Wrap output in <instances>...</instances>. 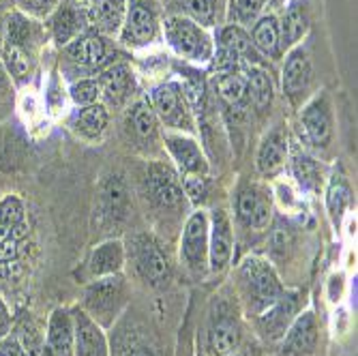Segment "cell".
<instances>
[{
	"label": "cell",
	"mask_w": 358,
	"mask_h": 356,
	"mask_svg": "<svg viewBox=\"0 0 358 356\" xmlns=\"http://www.w3.org/2000/svg\"><path fill=\"white\" fill-rule=\"evenodd\" d=\"M0 32H3L0 62H3L5 71L17 88L30 86L39 69V56L48 43L45 24L13 9L5 15Z\"/></svg>",
	"instance_id": "6da1fadb"
},
{
	"label": "cell",
	"mask_w": 358,
	"mask_h": 356,
	"mask_svg": "<svg viewBox=\"0 0 358 356\" xmlns=\"http://www.w3.org/2000/svg\"><path fill=\"white\" fill-rule=\"evenodd\" d=\"M234 290L241 309L253 320L257 313L271 307L287 287L266 257L251 253L236 264Z\"/></svg>",
	"instance_id": "7a4b0ae2"
},
{
	"label": "cell",
	"mask_w": 358,
	"mask_h": 356,
	"mask_svg": "<svg viewBox=\"0 0 358 356\" xmlns=\"http://www.w3.org/2000/svg\"><path fill=\"white\" fill-rule=\"evenodd\" d=\"M129 52L122 50L116 39H110L94 28H86L80 37L60 50V67L64 73H73L78 78H90L103 71L118 60H127Z\"/></svg>",
	"instance_id": "3957f363"
},
{
	"label": "cell",
	"mask_w": 358,
	"mask_h": 356,
	"mask_svg": "<svg viewBox=\"0 0 358 356\" xmlns=\"http://www.w3.org/2000/svg\"><path fill=\"white\" fill-rule=\"evenodd\" d=\"M161 41H166L170 52L193 67H204L215 54L213 30L200 26L182 15H164L161 20Z\"/></svg>",
	"instance_id": "277c9868"
},
{
	"label": "cell",
	"mask_w": 358,
	"mask_h": 356,
	"mask_svg": "<svg viewBox=\"0 0 358 356\" xmlns=\"http://www.w3.org/2000/svg\"><path fill=\"white\" fill-rule=\"evenodd\" d=\"M129 305V281L122 273L92 279L84 285L80 307L99 325L112 329Z\"/></svg>",
	"instance_id": "5b68a950"
},
{
	"label": "cell",
	"mask_w": 358,
	"mask_h": 356,
	"mask_svg": "<svg viewBox=\"0 0 358 356\" xmlns=\"http://www.w3.org/2000/svg\"><path fill=\"white\" fill-rule=\"evenodd\" d=\"M232 223L236 228L253 234L266 232L275 219L273 189L262 180H243L234 189L232 198Z\"/></svg>",
	"instance_id": "8992f818"
},
{
	"label": "cell",
	"mask_w": 358,
	"mask_h": 356,
	"mask_svg": "<svg viewBox=\"0 0 358 356\" xmlns=\"http://www.w3.org/2000/svg\"><path fill=\"white\" fill-rule=\"evenodd\" d=\"M124 243L127 264L134 269V275L148 287H166L172 279V264L161 243L146 232L131 234Z\"/></svg>",
	"instance_id": "52a82bcc"
},
{
	"label": "cell",
	"mask_w": 358,
	"mask_h": 356,
	"mask_svg": "<svg viewBox=\"0 0 358 356\" xmlns=\"http://www.w3.org/2000/svg\"><path fill=\"white\" fill-rule=\"evenodd\" d=\"M161 20L164 9L159 0H127L122 28L118 32V45L127 52L150 50L161 41Z\"/></svg>",
	"instance_id": "ba28073f"
},
{
	"label": "cell",
	"mask_w": 358,
	"mask_h": 356,
	"mask_svg": "<svg viewBox=\"0 0 358 356\" xmlns=\"http://www.w3.org/2000/svg\"><path fill=\"white\" fill-rule=\"evenodd\" d=\"M142 193L150 208L166 215H178L189 208L182 191V180L168 159H150L142 178Z\"/></svg>",
	"instance_id": "9c48e42d"
},
{
	"label": "cell",
	"mask_w": 358,
	"mask_h": 356,
	"mask_svg": "<svg viewBox=\"0 0 358 356\" xmlns=\"http://www.w3.org/2000/svg\"><path fill=\"white\" fill-rule=\"evenodd\" d=\"M146 99L152 112L157 114L161 127H164V131H178L189 136L198 134L195 116L189 108V101L178 80H166L152 86Z\"/></svg>",
	"instance_id": "30bf717a"
},
{
	"label": "cell",
	"mask_w": 358,
	"mask_h": 356,
	"mask_svg": "<svg viewBox=\"0 0 358 356\" xmlns=\"http://www.w3.org/2000/svg\"><path fill=\"white\" fill-rule=\"evenodd\" d=\"M243 327L236 301L215 297L204 327V352L208 356H230L241 343Z\"/></svg>",
	"instance_id": "8fae6325"
},
{
	"label": "cell",
	"mask_w": 358,
	"mask_h": 356,
	"mask_svg": "<svg viewBox=\"0 0 358 356\" xmlns=\"http://www.w3.org/2000/svg\"><path fill=\"white\" fill-rule=\"evenodd\" d=\"M28 213L17 193L0 198V266L15 264L28 243Z\"/></svg>",
	"instance_id": "7c38bea8"
},
{
	"label": "cell",
	"mask_w": 358,
	"mask_h": 356,
	"mask_svg": "<svg viewBox=\"0 0 358 356\" xmlns=\"http://www.w3.org/2000/svg\"><path fill=\"white\" fill-rule=\"evenodd\" d=\"M303 142L313 150H329L335 140V112L329 90H317L299 108Z\"/></svg>",
	"instance_id": "4fadbf2b"
},
{
	"label": "cell",
	"mask_w": 358,
	"mask_h": 356,
	"mask_svg": "<svg viewBox=\"0 0 358 356\" xmlns=\"http://www.w3.org/2000/svg\"><path fill=\"white\" fill-rule=\"evenodd\" d=\"M180 264L195 277L208 273V211L193 208L182 223L178 243Z\"/></svg>",
	"instance_id": "5bb4252c"
},
{
	"label": "cell",
	"mask_w": 358,
	"mask_h": 356,
	"mask_svg": "<svg viewBox=\"0 0 358 356\" xmlns=\"http://www.w3.org/2000/svg\"><path fill=\"white\" fill-rule=\"evenodd\" d=\"M161 146H164L168 161L174 166L180 178H204L210 176V159L202 146V142L178 131H164L161 136Z\"/></svg>",
	"instance_id": "9a60e30c"
},
{
	"label": "cell",
	"mask_w": 358,
	"mask_h": 356,
	"mask_svg": "<svg viewBox=\"0 0 358 356\" xmlns=\"http://www.w3.org/2000/svg\"><path fill=\"white\" fill-rule=\"evenodd\" d=\"M101 88V104L112 112H124L140 97L138 76L129 60H118L94 76Z\"/></svg>",
	"instance_id": "2e32d148"
},
{
	"label": "cell",
	"mask_w": 358,
	"mask_h": 356,
	"mask_svg": "<svg viewBox=\"0 0 358 356\" xmlns=\"http://www.w3.org/2000/svg\"><path fill=\"white\" fill-rule=\"evenodd\" d=\"M129 204H131V196H129L127 183L118 174L103 176V180L96 187V198H94V221L106 230H116L127 221L129 217Z\"/></svg>",
	"instance_id": "e0dca14e"
},
{
	"label": "cell",
	"mask_w": 358,
	"mask_h": 356,
	"mask_svg": "<svg viewBox=\"0 0 358 356\" xmlns=\"http://www.w3.org/2000/svg\"><path fill=\"white\" fill-rule=\"evenodd\" d=\"M234 223L225 206L208 211V273L221 275L232 266L234 260Z\"/></svg>",
	"instance_id": "ac0fdd59"
},
{
	"label": "cell",
	"mask_w": 358,
	"mask_h": 356,
	"mask_svg": "<svg viewBox=\"0 0 358 356\" xmlns=\"http://www.w3.org/2000/svg\"><path fill=\"white\" fill-rule=\"evenodd\" d=\"M313 62L309 52L301 45L283 54L281 67V92L292 108H301L313 86Z\"/></svg>",
	"instance_id": "d6986e66"
},
{
	"label": "cell",
	"mask_w": 358,
	"mask_h": 356,
	"mask_svg": "<svg viewBox=\"0 0 358 356\" xmlns=\"http://www.w3.org/2000/svg\"><path fill=\"white\" fill-rule=\"evenodd\" d=\"M285 170H289L292 185H294V189L301 196H307V198L322 196L329 170L315 155H311L309 148H303V144L299 142H289Z\"/></svg>",
	"instance_id": "ffe728a7"
},
{
	"label": "cell",
	"mask_w": 358,
	"mask_h": 356,
	"mask_svg": "<svg viewBox=\"0 0 358 356\" xmlns=\"http://www.w3.org/2000/svg\"><path fill=\"white\" fill-rule=\"evenodd\" d=\"M301 299H303L301 290H285L271 307H266L262 313H257L251 320L255 333L266 341H281L289 325L303 309Z\"/></svg>",
	"instance_id": "44dd1931"
},
{
	"label": "cell",
	"mask_w": 358,
	"mask_h": 356,
	"mask_svg": "<svg viewBox=\"0 0 358 356\" xmlns=\"http://www.w3.org/2000/svg\"><path fill=\"white\" fill-rule=\"evenodd\" d=\"M289 131L285 122H277L273 124L268 131L262 136L255 150V172L259 174V178L275 180L281 178V174L285 172L287 166V155H289Z\"/></svg>",
	"instance_id": "7402d4cb"
},
{
	"label": "cell",
	"mask_w": 358,
	"mask_h": 356,
	"mask_svg": "<svg viewBox=\"0 0 358 356\" xmlns=\"http://www.w3.org/2000/svg\"><path fill=\"white\" fill-rule=\"evenodd\" d=\"M124 131L129 136V142H134L140 150H152L161 146L164 127H161L146 97H138L124 110Z\"/></svg>",
	"instance_id": "603a6c76"
},
{
	"label": "cell",
	"mask_w": 358,
	"mask_h": 356,
	"mask_svg": "<svg viewBox=\"0 0 358 356\" xmlns=\"http://www.w3.org/2000/svg\"><path fill=\"white\" fill-rule=\"evenodd\" d=\"M73 315V356H112L108 331L80 307H71Z\"/></svg>",
	"instance_id": "cb8c5ba5"
},
{
	"label": "cell",
	"mask_w": 358,
	"mask_h": 356,
	"mask_svg": "<svg viewBox=\"0 0 358 356\" xmlns=\"http://www.w3.org/2000/svg\"><path fill=\"white\" fill-rule=\"evenodd\" d=\"M127 266V255H124V243L120 238H106L101 243H96L86 262H84V273H82V283H88L92 279L99 277H110L122 273Z\"/></svg>",
	"instance_id": "d4e9b609"
},
{
	"label": "cell",
	"mask_w": 358,
	"mask_h": 356,
	"mask_svg": "<svg viewBox=\"0 0 358 356\" xmlns=\"http://www.w3.org/2000/svg\"><path fill=\"white\" fill-rule=\"evenodd\" d=\"M86 28H88L86 11L80 9L76 3H71V0H62L45 20L48 37L60 50L64 45H69L76 37H80Z\"/></svg>",
	"instance_id": "484cf974"
},
{
	"label": "cell",
	"mask_w": 358,
	"mask_h": 356,
	"mask_svg": "<svg viewBox=\"0 0 358 356\" xmlns=\"http://www.w3.org/2000/svg\"><path fill=\"white\" fill-rule=\"evenodd\" d=\"M320 343V322L313 309H301L281 339L283 356H313Z\"/></svg>",
	"instance_id": "4316f807"
},
{
	"label": "cell",
	"mask_w": 358,
	"mask_h": 356,
	"mask_svg": "<svg viewBox=\"0 0 358 356\" xmlns=\"http://www.w3.org/2000/svg\"><path fill=\"white\" fill-rule=\"evenodd\" d=\"M110 120H112V112L99 101L92 106L76 108L69 114L67 124L78 140H82L86 144H99L106 140V136L110 131Z\"/></svg>",
	"instance_id": "83f0119b"
},
{
	"label": "cell",
	"mask_w": 358,
	"mask_h": 356,
	"mask_svg": "<svg viewBox=\"0 0 358 356\" xmlns=\"http://www.w3.org/2000/svg\"><path fill=\"white\" fill-rule=\"evenodd\" d=\"M164 15H182L208 30L225 24V0H159Z\"/></svg>",
	"instance_id": "f1b7e54d"
},
{
	"label": "cell",
	"mask_w": 358,
	"mask_h": 356,
	"mask_svg": "<svg viewBox=\"0 0 358 356\" xmlns=\"http://www.w3.org/2000/svg\"><path fill=\"white\" fill-rule=\"evenodd\" d=\"M43 356H73V315L71 307H56L45 322Z\"/></svg>",
	"instance_id": "f546056e"
},
{
	"label": "cell",
	"mask_w": 358,
	"mask_h": 356,
	"mask_svg": "<svg viewBox=\"0 0 358 356\" xmlns=\"http://www.w3.org/2000/svg\"><path fill=\"white\" fill-rule=\"evenodd\" d=\"M324 204H327L329 219L335 228H341L343 219L352 213L354 204V191L352 185L341 168H333L327 176V185H324Z\"/></svg>",
	"instance_id": "4dcf8cb0"
},
{
	"label": "cell",
	"mask_w": 358,
	"mask_h": 356,
	"mask_svg": "<svg viewBox=\"0 0 358 356\" xmlns=\"http://www.w3.org/2000/svg\"><path fill=\"white\" fill-rule=\"evenodd\" d=\"M213 90L223 108L234 114H245L249 110L247 78L243 69L213 73Z\"/></svg>",
	"instance_id": "1f68e13d"
},
{
	"label": "cell",
	"mask_w": 358,
	"mask_h": 356,
	"mask_svg": "<svg viewBox=\"0 0 358 356\" xmlns=\"http://www.w3.org/2000/svg\"><path fill=\"white\" fill-rule=\"evenodd\" d=\"M249 39L255 52L264 60H281V32H279V15L275 11H266L257 17V22L249 28Z\"/></svg>",
	"instance_id": "d6a6232c"
},
{
	"label": "cell",
	"mask_w": 358,
	"mask_h": 356,
	"mask_svg": "<svg viewBox=\"0 0 358 356\" xmlns=\"http://www.w3.org/2000/svg\"><path fill=\"white\" fill-rule=\"evenodd\" d=\"M247 78V92H249V110L253 108L255 114L264 116L271 112L275 101V82L271 71L264 64H247L243 67Z\"/></svg>",
	"instance_id": "836d02e7"
},
{
	"label": "cell",
	"mask_w": 358,
	"mask_h": 356,
	"mask_svg": "<svg viewBox=\"0 0 358 356\" xmlns=\"http://www.w3.org/2000/svg\"><path fill=\"white\" fill-rule=\"evenodd\" d=\"M124 11H127V0H94L86 11L88 26L110 39H118Z\"/></svg>",
	"instance_id": "e575fe53"
},
{
	"label": "cell",
	"mask_w": 358,
	"mask_h": 356,
	"mask_svg": "<svg viewBox=\"0 0 358 356\" xmlns=\"http://www.w3.org/2000/svg\"><path fill=\"white\" fill-rule=\"evenodd\" d=\"M311 28V20L307 13V7L301 0H289L283 9V15L279 17V32H281V50L283 54L292 48L303 43L307 32Z\"/></svg>",
	"instance_id": "d590c367"
},
{
	"label": "cell",
	"mask_w": 358,
	"mask_h": 356,
	"mask_svg": "<svg viewBox=\"0 0 358 356\" xmlns=\"http://www.w3.org/2000/svg\"><path fill=\"white\" fill-rule=\"evenodd\" d=\"M271 0H225V24L249 30L257 17L266 13Z\"/></svg>",
	"instance_id": "8d00e7d4"
},
{
	"label": "cell",
	"mask_w": 358,
	"mask_h": 356,
	"mask_svg": "<svg viewBox=\"0 0 358 356\" xmlns=\"http://www.w3.org/2000/svg\"><path fill=\"white\" fill-rule=\"evenodd\" d=\"M11 331L17 335L26 356H43V333L30 313H22V318L13 320Z\"/></svg>",
	"instance_id": "74e56055"
},
{
	"label": "cell",
	"mask_w": 358,
	"mask_h": 356,
	"mask_svg": "<svg viewBox=\"0 0 358 356\" xmlns=\"http://www.w3.org/2000/svg\"><path fill=\"white\" fill-rule=\"evenodd\" d=\"M15 110H20V116L24 118L26 127L28 129H37L43 124L45 120V104L39 97V92L32 88V86H26L22 88V92H17V104H15Z\"/></svg>",
	"instance_id": "f35d334b"
},
{
	"label": "cell",
	"mask_w": 358,
	"mask_h": 356,
	"mask_svg": "<svg viewBox=\"0 0 358 356\" xmlns=\"http://www.w3.org/2000/svg\"><path fill=\"white\" fill-rule=\"evenodd\" d=\"M67 97H69V101H71L76 108H84V106L99 104V101H101V88H99V82H96L94 76L71 80L69 86H67Z\"/></svg>",
	"instance_id": "ab89813d"
},
{
	"label": "cell",
	"mask_w": 358,
	"mask_h": 356,
	"mask_svg": "<svg viewBox=\"0 0 358 356\" xmlns=\"http://www.w3.org/2000/svg\"><path fill=\"white\" fill-rule=\"evenodd\" d=\"M17 104V86L5 71L3 62H0V120H7L15 112Z\"/></svg>",
	"instance_id": "60d3db41"
},
{
	"label": "cell",
	"mask_w": 358,
	"mask_h": 356,
	"mask_svg": "<svg viewBox=\"0 0 358 356\" xmlns=\"http://www.w3.org/2000/svg\"><path fill=\"white\" fill-rule=\"evenodd\" d=\"M60 3H62V0H15V7H17V11L26 13L28 17L43 22V20L50 17V13Z\"/></svg>",
	"instance_id": "b9f144b4"
},
{
	"label": "cell",
	"mask_w": 358,
	"mask_h": 356,
	"mask_svg": "<svg viewBox=\"0 0 358 356\" xmlns=\"http://www.w3.org/2000/svg\"><path fill=\"white\" fill-rule=\"evenodd\" d=\"M45 112L50 114H56L58 110H62V104H64V90H62V82L58 80V73H52L48 86H45Z\"/></svg>",
	"instance_id": "7bdbcfd3"
},
{
	"label": "cell",
	"mask_w": 358,
	"mask_h": 356,
	"mask_svg": "<svg viewBox=\"0 0 358 356\" xmlns=\"http://www.w3.org/2000/svg\"><path fill=\"white\" fill-rule=\"evenodd\" d=\"M345 275L343 273H333L327 281V297L333 305H339L345 297Z\"/></svg>",
	"instance_id": "ee69618b"
},
{
	"label": "cell",
	"mask_w": 358,
	"mask_h": 356,
	"mask_svg": "<svg viewBox=\"0 0 358 356\" xmlns=\"http://www.w3.org/2000/svg\"><path fill=\"white\" fill-rule=\"evenodd\" d=\"M112 356H161V354H159L155 348L146 346V343L134 341V343L122 346L120 350H114V348H112Z\"/></svg>",
	"instance_id": "f6af8a7d"
},
{
	"label": "cell",
	"mask_w": 358,
	"mask_h": 356,
	"mask_svg": "<svg viewBox=\"0 0 358 356\" xmlns=\"http://www.w3.org/2000/svg\"><path fill=\"white\" fill-rule=\"evenodd\" d=\"M0 356H26L24 348H22V343L13 331L7 337L0 339Z\"/></svg>",
	"instance_id": "bcb514c9"
},
{
	"label": "cell",
	"mask_w": 358,
	"mask_h": 356,
	"mask_svg": "<svg viewBox=\"0 0 358 356\" xmlns=\"http://www.w3.org/2000/svg\"><path fill=\"white\" fill-rule=\"evenodd\" d=\"M13 320H15V318L11 315L9 307L5 305L3 297H0V339L7 337V335L11 333V329H13Z\"/></svg>",
	"instance_id": "7dc6e473"
},
{
	"label": "cell",
	"mask_w": 358,
	"mask_h": 356,
	"mask_svg": "<svg viewBox=\"0 0 358 356\" xmlns=\"http://www.w3.org/2000/svg\"><path fill=\"white\" fill-rule=\"evenodd\" d=\"M71 3H76L80 9H84V11H88V7L94 3V0H71Z\"/></svg>",
	"instance_id": "c3c4849f"
},
{
	"label": "cell",
	"mask_w": 358,
	"mask_h": 356,
	"mask_svg": "<svg viewBox=\"0 0 358 356\" xmlns=\"http://www.w3.org/2000/svg\"><path fill=\"white\" fill-rule=\"evenodd\" d=\"M11 7H15V0H0V11L11 9Z\"/></svg>",
	"instance_id": "681fc988"
},
{
	"label": "cell",
	"mask_w": 358,
	"mask_h": 356,
	"mask_svg": "<svg viewBox=\"0 0 358 356\" xmlns=\"http://www.w3.org/2000/svg\"><path fill=\"white\" fill-rule=\"evenodd\" d=\"M0 48H3V32H0Z\"/></svg>",
	"instance_id": "f907efd6"
}]
</instances>
